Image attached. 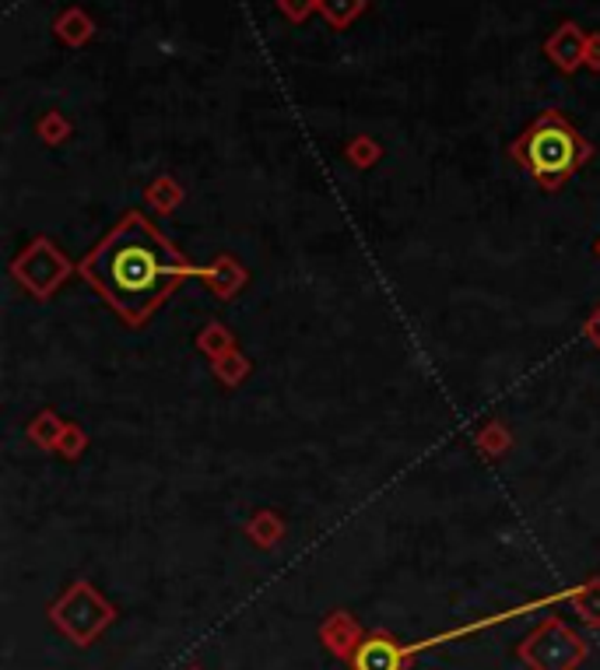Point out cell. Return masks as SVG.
<instances>
[{"instance_id": "cell-3", "label": "cell", "mask_w": 600, "mask_h": 670, "mask_svg": "<svg viewBox=\"0 0 600 670\" xmlns=\"http://www.w3.org/2000/svg\"><path fill=\"white\" fill-rule=\"evenodd\" d=\"M67 271H71V263L60 257L47 240H39L33 249H25L22 257L14 260V274H18L22 285L33 288L36 295H50L60 281L67 278Z\"/></svg>"}, {"instance_id": "cell-20", "label": "cell", "mask_w": 600, "mask_h": 670, "mask_svg": "<svg viewBox=\"0 0 600 670\" xmlns=\"http://www.w3.org/2000/svg\"><path fill=\"white\" fill-rule=\"evenodd\" d=\"M587 337H590L593 345L600 348V309H597V317H593V320L587 323Z\"/></svg>"}, {"instance_id": "cell-9", "label": "cell", "mask_w": 600, "mask_h": 670, "mask_svg": "<svg viewBox=\"0 0 600 670\" xmlns=\"http://www.w3.org/2000/svg\"><path fill=\"white\" fill-rule=\"evenodd\" d=\"M204 278L212 281V288L218 295H232L239 288V281H243V271H239L232 260H218L212 271H204Z\"/></svg>"}, {"instance_id": "cell-5", "label": "cell", "mask_w": 600, "mask_h": 670, "mask_svg": "<svg viewBox=\"0 0 600 670\" xmlns=\"http://www.w3.org/2000/svg\"><path fill=\"white\" fill-rule=\"evenodd\" d=\"M545 53L551 56V64L562 74H573L576 67H583V56H587V36L579 33V25L565 22L548 36Z\"/></svg>"}, {"instance_id": "cell-10", "label": "cell", "mask_w": 600, "mask_h": 670, "mask_svg": "<svg viewBox=\"0 0 600 670\" xmlns=\"http://www.w3.org/2000/svg\"><path fill=\"white\" fill-rule=\"evenodd\" d=\"M201 348H204L207 355H215V359L229 355V348H232L229 331H225V326H218V323H212V326L204 331V337H201Z\"/></svg>"}, {"instance_id": "cell-1", "label": "cell", "mask_w": 600, "mask_h": 670, "mask_svg": "<svg viewBox=\"0 0 600 670\" xmlns=\"http://www.w3.org/2000/svg\"><path fill=\"white\" fill-rule=\"evenodd\" d=\"M190 271L141 215L124 218L88 257L85 274L127 323H141Z\"/></svg>"}, {"instance_id": "cell-14", "label": "cell", "mask_w": 600, "mask_h": 670, "mask_svg": "<svg viewBox=\"0 0 600 670\" xmlns=\"http://www.w3.org/2000/svg\"><path fill=\"white\" fill-rule=\"evenodd\" d=\"M215 362H218L215 372H218L225 383H239V379L246 376V369H250L243 359H239V355H221V359H215Z\"/></svg>"}, {"instance_id": "cell-18", "label": "cell", "mask_w": 600, "mask_h": 670, "mask_svg": "<svg viewBox=\"0 0 600 670\" xmlns=\"http://www.w3.org/2000/svg\"><path fill=\"white\" fill-rule=\"evenodd\" d=\"M278 8L289 14L292 22H303L312 8H320V0H278Z\"/></svg>"}, {"instance_id": "cell-19", "label": "cell", "mask_w": 600, "mask_h": 670, "mask_svg": "<svg viewBox=\"0 0 600 670\" xmlns=\"http://www.w3.org/2000/svg\"><path fill=\"white\" fill-rule=\"evenodd\" d=\"M583 64L590 70H600V33L587 39V56H583Z\"/></svg>"}, {"instance_id": "cell-13", "label": "cell", "mask_w": 600, "mask_h": 670, "mask_svg": "<svg viewBox=\"0 0 600 670\" xmlns=\"http://www.w3.org/2000/svg\"><path fill=\"white\" fill-rule=\"evenodd\" d=\"M60 431H64V425H60L53 414H39V422L33 425V439L42 442V446H56Z\"/></svg>"}, {"instance_id": "cell-7", "label": "cell", "mask_w": 600, "mask_h": 670, "mask_svg": "<svg viewBox=\"0 0 600 670\" xmlns=\"http://www.w3.org/2000/svg\"><path fill=\"white\" fill-rule=\"evenodd\" d=\"M53 28H56L60 39L71 42V47H81V42L92 39V18H88L81 8H67V11L53 22Z\"/></svg>"}, {"instance_id": "cell-6", "label": "cell", "mask_w": 600, "mask_h": 670, "mask_svg": "<svg viewBox=\"0 0 600 670\" xmlns=\"http://www.w3.org/2000/svg\"><path fill=\"white\" fill-rule=\"evenodd\" d=\"M355 667L358 670H400V660H397L394 643H386V639H369V643H362V649H358Z\"/></svg>"}, {"instance_id": "cell-4", "label": "cell", "mask_w": 600, "mask_h": 670, "mask_svg": "<svg viewBox=\"0 0 600 670\" xmlns=\"http://www.w3.org/2000/svg\"><path fill=\"white\" fill-rule=\"evenodd\" d=\"M523 657L537 670H569L583 657V646L573 632L562 629V624H545V629L523 646Z\"/></svg>"}, {"instance_id": "cell-16", "label": "cell", "mask_w": 600, "mask_h": 670, "mask_svg": "<svg viewBox=\"0 0 600 670\" xmlns=\"http://www.w3.org/2000/svg\"><path fill=\"white\" fill-rule=\"evenodd\" d=\"M148 197H152V204L162 207V211H169V207H176V201H179V186L169 180H158L152 190H148Z\"/></svg>"}, {"instance_id": "cell-21", "label": "cell", "mask_w": 600, "mask_h": 670, "mask_svg": "<svg viewBox=\"0 0 600 670\" xmlns=\"http://www.w3.org/2000/svg\"><path fill=\"white\" fill-rule=\"evenodd\" d=\"M597 253H600V243H597Z\"/></svg>"}, {"instance_id": "cell-2", "label": "cell", "mask_w": 600, "mask_h": 670, "mask_svg": "<svg viewBox=\"0 0 600 670\" xmlns=\"http://www.w3.org/2000/svg\"><path fill=\"white\" fill-rule=\"evenodd\" d=\"M593 155L590 141H583L562 113H541L534 127L513 144V158L527 169L545 190H559L583 162Z\"/></svg>"}, {"instance_id": "cell-8", "label": "cell", "mask_w": 600, "mask_h": 670, "mask_svg": "<svg viewBox=\"0 0 600 670\" xmlns=\"http://www.w3.org/2000/svg\"><path fill=\"white\" fill-rule=\"evenodd\" d=\"M362 8H366V0H320L323 18L330 25H337V28L352 25L358 14H362Z\"/></svg>"}, {"instance_id": "cell-12", "label": "cell", "mask_w": 600, "mask_h": 670, "mask_svg": "<svg viewBox=\"0 0 600 670\" xmlns=\"http://www.w3.org/2000/svg\"><path fill=\"white\" fill-rule=\"evenodd\" d=\"M39 133H42V141L56 144V141H64L67 133H71V124H67L60 113H47V116H42V120H39Z\"/></svg>"}, {"instance_id": "cell-11", "label": "cell", "mask_w": 600, "mask_h": 670, "mask_svg": "<svg viewBox=\"0 0 600 670\" xmlns=\"http://www.w3.org/2000/svg\"><path fill=\"white\" fill-rule=\"evenodd\" d=\"M348 158L355 162L358 169H366V166H372V162L380 158V144L372 141V138H355L352 147H348Z\"/></svg>"}, {"instance_id": "cell-15", "label": "cell", "mask_w": 600, "mask_h": 670, "mask_svg": "<svg viewBox=\"0 0 600 670\" xmlns=\"http://www.w3.org/2000/svg\"><path fill=\"white\" fill-rule=\"evenodd\" d=\"M56 450L64 453L67 460H74L81 450H85V436H81V428H74V425H64V431H60V439H56Z\"/></svg>"}, {"instance_id": "cell-17", "label": "cell", "mask_w": 600, "mask_h": 670, "mask_svg": "<svg viewBox=\"0 0 600 670\" xmlns=\"http://www.w3.org/2000/svg\"><path fill=\"white\" fill-rule=\"evenodd\" d=\"M477 446H482L485 453H502L506 446H509V436H506L499 425H488L482 436H477Z\"/></svg>"}]
</instances>
